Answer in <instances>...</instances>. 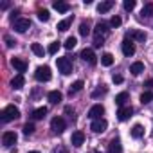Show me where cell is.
<instances>
[{"instance_id":"obj_1","label":"cell","mask_w":153,"mask_h":153,"mask_svg":"<svg viewBox=\"0 0 153 153\" xmlns=\"http://www.w3.org/2000/svg\"><path fill=\"white\" fill-rule=\"evenodd\" d=\"M110 25L108 24H105V22H101V24H97L96 25V29H94V45L96 47H101L103 45V42H105V36L110 33V29H108Z\"/></svg>"},{"instance_id":"obj_2","label":"cell","mask_w":153,"mask_h":153,"mask_svg":"<svg viewBox=\"0 0 153 153\" xmlns=\"http://www.w3.org/2000/svg\"><path fill=\"white\" fill-rule=\"evenodd\" d=\"M18 117H20V110H18L15 105L6 106V108H4V112H2V121H4V123L15 121V119H18Z\"/></svg>"},{"instance_id":"obj_3","label":"cell","mask_w":153,"mask_h":153,"mask_svg":"<svg viewBox=\"0 0 153 153\" xmlns=\"http://www.w3.org/2000/svg\"><path fill=\"white\" fill-rule=\"evenodd\" d=\"M56 65H58V68H59V72H61L63 76L72 74V61H70L68 58H58V59H56Z\"/></svg>"},{"instance_id":"obj_4","label":"cell","mask_w":153,"mask_h":153,"mask_svg":"<svg viewBox=\"0 0 153 153\" xmlns=\"http://www.w3.org/2000/svg\"><path fill=\"white\" fill-rule=\"evenodd\" d=\"M34 78H36V81H49L51 79V68L47 67V65H43V67H38L36 68V72H34Z\"/></svg>"},{"instance_id":"obj_5","label":"cell","mask_w":153,"mask_h":153,"mask_svg":"<svg viewBox=\"0 0 153 153\" xmlns=\"http://www.w3.org/2000/svg\"><path fill=\"white\" fill-rule=\"evenodd\" d=\"M16 140H18V135H16L15 131H4V135H2V144H4L6 148L15 146Z\"/></svg>"},{"instance_id":"obj_6","label":"cell","mask_w":153,"mask_h":153,"mask_svg":"<svg viewBox=\"0 0 153 153\" xmlns=\"http://www.w3.org/2000/svg\"><path fill=\"white\" fill-rule=\"evenodd\" d=\"M51 128H52L54 133H63V130L67 128V123H65L61 117H54V119L51 121Z\"/></svg>"},{"instance_id":"obj_7","label":"cell","mask_w":153,"mask_h":153,"mask_svg":"<svg viewBox=\"0 0 153 153\" xmlns=\"http://www.w3.org/2000/svg\"><path fill=\"white\" fill-rule=\"evenodd\" d=\"M27 29H31V22L27 18H16L15 20V31L16 33H25Z\"/></svg>"},{"instance_id":"obj_8","label":"cell","mask_w":153,"mask_h":153,"mask_svg":"<svg viewBox=\"0 0 153 153\" xmlns=\"http://www.w3.org/2000/svg\"><path fill=\"white\" fill-rule=\"evenodd\" d=\"M121 47H123V54H124V56H128V58H130V56H133V54H135V43H133L131 40L124 38Z\"/></svg>"},{"instance_id":"obj_9","label":"cell","mask_w":153,"mask_h":153,"mask_svg":"<svg viewBox=\"0 0 153 153\" xmlns=\"http://www.w3.org/2000/svg\"><path fill=\"white\" fill-rule=\"evenodd\" d=\"M103 114H105V108L101 105H94L90 110H88V117L92 121H97V119H103Z\"/></svg>"},{"instance_id":"obj_10","label":"cell","mask_w":153,"mask_h":153,"mask_svg":"<svg viewBox=\"0 0 153 153\" xmlns=\"http://www.w3.org/2000/svg\"><path fill=\"white\" fill-rule=\"evenodd\" d=\"M106 128H108L106 119H97V121H94L92 126H90V130H92L94 133H103V131H106Z\"/></svg>"},{"instance_id":"obj_11","label":"cell","mask_w":153,"mask_h":153,"mask_svg":"<svg viewBox=\"0 0 153 153\" xmlns=\"http://www.w3.org/2000/svg\"><path fill=\"white\" fill-rule=\"evenodd\" d=\"M81 58H83L87 63H90V65H96V63H97V56L94 54L92 49H83V51H81Z\"/></svg>"},{"instance_id":"obj_12","label":"cell","mask_w":153,"mask_h":153,"mask_svg":"<svg viewBox=\"0 0 153 153\" xmlns=\"http://www.w3.org/2000/svg\"><path fill=\"white\" fill-rule=\"evenodd\" d=\"M70 142H72V146L79 148V146L85 142V133H83V131H74L72 137H70Z\"/></svg>"},{"instance_id":"obj_13","label":"cell","mask_w":153,"mask_h":153,"mask_svg":"<svg viewBox=\"0 0 153 153\" xmlns=\"http://www.w3.org/2000/svg\"><path fill=\"white\" fill-rule=\"evenodd\" d=\"M11 65H13L20 74H24V72L27 70V63H25L22 58H13V59H11Z\"/></svg>"},{"instance_id":"obj_14","label":"cell","mask_w":153,"mask_h":153,"mask_svg":"<svg viewBox=\"0 0 153 153\" xmlns=\"http://www.w3.org/2000/svg\"><path fill=\"white\" fill-rule=\"evenodd\" d=\"M131 114H133V108H131V106H123V108H119V112H117V119H119V121H126Z\"/></svg>"},{"instance_id":"obj_15","label":"cell","mask_w":153,"mask_h":153,"mask_svg":"<svg viewBox=\"0 0 153 153\" xmlns=\"http://www.w3.org/2000/svg\"><path fill=\"white\" fill-rule=\"evenodd\" d=\"M24 85H25V78H24V74H18V76H15V78L11 79V87H13V88H16V90H20Z\"/></svg>"},{"instance_id":"obj_16","label":"cell","mask_w":153,"mask_h":153,"mask_svg":"<svg viewBox=\"0 0 153 153\" xmlns=\"http://www.w3.org/2000/svg\"><path fill=\"white\" fill-rule=\"evenodd\" d=\"M112 7H114V0H106V2L97 4V11H99L101 15H103V13H108Z\"/></svg>"},{"instance_id":"obj_17","label":"cell","mask_w":153,"mask_h":153,"mask_svg":"<svg viewBox=\"0 0 153 153\" xmlns=\"http://www.w3.org/2000/svg\"><path fill=\"white\" fill-rule=\"evenodd\" d=\"M130 72H131L133 76H139V74H142V72H144V63H140V61H135V63L130 67Z\"/></svg>"},{"instance_id":"obj_18","label":"cell","mask_w":153,"mask_h":153,"mask_svg":"<svg viewBox=\"0 0 153 153\" xmlns=\"http://www.w3.org/2000/svg\"><path fill=\"white\" fill-rule=\"evenodd\" d=\"M70 25H72V16H68V18L61 20V22L58 24V27H56V29H58V31H61V33H65V31H67Z\"/></svg>"},{"instance_id":"obj_19","label":"cell","mask_w":153,"mask_h":153,"mask_svg":"<svg viewBox=\"0 0 153 153\" xmlns=\"http://www.w3.org/2000/svg\"><path fill=\"white\" fill-rule=\"evenodd\" d=\"M128 99H130V96H128V92H121V94H117V96H115V105L123 108V105H124V103H126Z\"/></svg>"},{"instance_id":"obj_20","label":"cell","mask_w":153,"mask_h":153,"mask_svg":"<svg viewBox=\"0 0 153 153\" xmlns=\"http://www.w3.org/2000/svg\"><path fill=\"white\" fill-rule=\"evenodd\" d=\"M52 7H54L58 13H67V11L70 9V6H68L67 2H54V4H52Z\"/></svg>"},{"instance_id":"obj_21","label":"cell","mask_w":153,"mask_h":153,"mask_svg":"<svg viewBox=\"0 0 153 153\" xmlns=\"http://www.w3.org/2000/svg\"><path fill=\"white\" fill-rule=\"evenodd\" d=\"M130 36H131L133 40H137V42H144V40H146V33H142V31H137V29L130 31Z\"/></svg>"},{"instance_id":"obj_22","label":"cell","mask_w":153,"mask_h":153,"mask_svg":"<svg viewBox=\"0 0 153 153\" xmlns=\"http://www.w3.org/2000/svg\"><path fill=\"white\" fill-rule=\"evenodd\" d=\"M61 99H63L61 92H58V90H52V92H49V101H51V103H54V105H56V103H59Z\"/></svg>"},{"instance_id":"obj_23","label":"cell","mask_w":153,"mask_h":153,"mask_svg":"<svg viewBox=\"0 0 153 153\" xmlns=\"http://www.w3.org/2000/svg\"><path fill=\"white\" fill-rule=\"evenodd\" d=\"M47 115V108L45 106H40V108H36L34 112H33V117L36 119V121H40V119H43Z\"/></svg>"},{"instance_id":"obj_24","label":"cell","mask_w":153,"mask_h":153,"mask_svg":"<svg viewBox=\"0 0 153 153\" xmlns=\"http://www.w3.org/2000/svg\"><path fill=\"white\" fill-rule=\"evenodd\" d=\"M142 135H144V128H142L140 124H135V126L131 128V137H133V139H140Z\"/></svg>"},{"instance_id":"obj_25","label":"cell","mask_w":153,"mask_h":153,"mask_svg":"<svg viewBox=\"0 0 153 153\" xmlns=\"http://www.w3.org/2000/svg\"><path fill=\"white\" fill-rule=\"evenodd\" d=\"M76 45H78V40H76L74 36H68V38L65 40V43H63V47H65L67 51H72Z\"/></svg>"},{"instance_id":"obj_26","label":"cell","mask_w":153,"mask_h":153,"mask_svg":"<svg viewBox=\"0 0 153 153\" xmlns=\"http://www.w3.org/2000/svg\"><path fill=\"white\" fill-rule=\"evenodd\" d=\"M83 87H85V83H83L81 79H78V81H74V83L70 85V94H76V92H79V90H83Z\"/></svg>"},{"instance_id":"obj_27","label":"cell","mask_w":153,"mask_h":153,"mask_svg":"<svg viewBox=\"0 0 153 153\" xmlns=\"http://www.w3.org/2000/svg\"><path fill=\"white\" fill-rule=\"evenodd\" d=\"M101 63H103L105 67H112V63H114V56H112L110 52H105V54L101 56Z\"/></svg>"},{"instance_id":"obj_28","label":"cell","mask_w":153,"mask_h":153,"mask_svg":"<svg viewBox=\"0 0 153 153\" xmlns=\"http://www.w3.org/2000/svg\"><path fill=\"white\" fill-rule=\"evenodd\" d=\"M149 101H153V92H149V90L142 92V94H140V103H142V105H148Z\"/></svg>"},{"instance_id":"obj_29","label":"cell","mask_w":153,"mask_h":153,"mask_svg":"<svg viewBox=\"0 0 153 153\" xmlns=\"http://www.w3.org/2000/svg\"><path fill=\"white\" fill-rule=\"evenodd\" d=\"M31 51H33L36 56H40V58H43V54H45V51H43V47H42L40 43H33V45H31Z\"/></svg>"},{"instance_id":"obj_30","label":"cell","mask_w":153,"mask_h":153,"mask_svg":"<svg viewBox=\"0 0 153 153\" xmlns=\"http://www.w3.org/2000/svg\"><path fill=\"white\" fill-rule=\"evenodd\" d=\"M140 15H142L144 18H148V16H151V15H153V4H146V6L142 7V11H140Z\"/></svg>"},{"instance_id":"obj_31","label":"cell","mask_w":153,"mask_h":153,"mask_svg":"<svg viewBox=\"0 0 153 153\" xmlns=\"http://www.w3.org/2000/svg\"><path fill=\"white\" fill-rule=\"evenodd\" d=\"M38 18H40L42 22H47V20L51 18V15H49L47 9H40V11H38Z\"/></svg>"},{"instance_id":"obj_32","label":"cell","mask_w":153,"mask_h":153,"mask_svg":"<svg viewBox=\"0 0 153 153\" xmlns=\"http://www.w3.org/2000/svg\"><path fill=\"white\" fill-rule=\"evenodd\" d=\"M58 51H59V42H52V43L49 45V49H47L49 54H56Z\"/></svg>"},{"instance_id":"obj_33","label":"cell","mask_w":153,"mask_h":153,"mask_svg":"<svg viewBox=\"0 0 153 153\" xmlns=\"http://www.w3.org/2000/svg\"><path fill=\"white\" fill-rule=\"evenodd\" d=\"M110 151H112V153H119V151H121V144H119V140L114 139V140L110 142Z\"/></svg>"},{"instance_id":"obj_34","label":"cell","mask_w":153,"mask_h":153,"mask_svg":"<svg viewBox=\"0 0 153 153\" xmlns=\"http://www.w3.org/2000/svg\"><path fill=\"white\" fill-rule=\"evenodd\" d=\"M123 7H124L126 11H133V9H135V0H124Z\"/></svg>"},{"instance_id":"obj_35","label":"cell","mask_w":153,"mask_h":153,"mask_svg":"<svg viewBox=\"0 0 153 153\" xmlns=\"http://www.w3.org/2000/svg\"><path fill=\"white\" fill-rule=\"evenodd\" d=\"M90 33V27H88V22H83L81 25H79V34H83V36H87Z\"/></svg>"},{"instance_id":"obj_36","label":"cell","mask_w":153,"mask_h":153,"mask_svg":"<svg viewBox=\"0 0 153 153\" xmlns=\"http://www.w3.org/2000/svg\"><path fill=\"white\" fill-rule=\"evenodd\" d=\"M33 131H34V124H31V123L24 124V133H25V135H31Z\"/></svg>"},{"instance_id":"obj_37","label":"cell","mask_w":153,"mask_h":153,"mask_svg":"<svg viewBox=\"0 0 153 153\" xmlns=\"http://www.w3.org/2000/svg\"><path fill=\"white\" fill-rule=\"evenodd\" d=\"M121 22H123V20H121L119 16H114V18L110 20V27H119V25H121Z\"/></svg>"},{"instance_id":"obj_38","label":"cell","mask_w":153,"mask_h":153,"mask_svg":"<svg viewBox=\"0 0 153 153\" xmlns=\"http://www.w3.org/2000/svg\"><path fill=\"white\" fill-rule=\"evenodd\" d=\"M103 94H106V88H97V90L92 92V97H99V96H103Z\"/></svg>"},{"instance_id":"obj_39","label":"cell","mask_w":153,"mask_h":153,"mask_svg":"<svg viewBox=\"0 0 153 153\" xmlns=\"http://www.w3.org/2000/svg\"><path fill=\"white\" fill-rule=\"evenodd\" d=\"M4 40H6V45H7V47H15V45H16V42H15L11 36H6Z\"/></svg>"},{"instance_id":"obj_40","label":"cell","mask_w":153,"mask_h":153,"mask_svg":"<svg viewBox=\"0 0 153 153\" xmlns=\"http://www.w3.org/2000/svg\"><path fill=\"white\" fill-rule=\"evenodd\" d=\"M112 81H114V83H123V76H119V74H114Z\"/></svg>"},{"instance_id":"obj_41","label":"cell","mask_w":153,"mask_h":153,"mask_svg":"<svg viewBox=\"0 0 153 153\" xmlns=\"http://www.w3.org/2000/svg\"><path fill=\"white\" fill-rule=\"evenodd\" d=\"M52 153H67V148H63V146H59V148H56V149H52Z\"/></svg>"},{"instance_id":"obj_42","label":"cell","mask_w":153,"mask_h":153,"mask_svg":"<svg viewBox=\"0 0 153 153\" xmlns=\"http://www.w3.org/2000/svg\"><path fill=\"white\" fill-rule=\"evenodd\" d=\"M65 114H68V115H72V114H74V110H72L70 106H65Z\"/></svg>"},{"instance_id":"obj_43","label":"cell","mask_w":153,"mask_h":153,"mask_svg":"<svg viewBox=\"0 0 153 153\" xmlns=\"http://www.w3.org/2000/svg\"><path fill=\"white\" fill-rule=\"evenodd\" d=\"M29 153H40V151H29Z\"/></svg>"}]
</instances>
